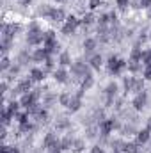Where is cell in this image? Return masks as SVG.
Instances as JSON below:
<instances>
[{"label": "cell", "mask_w": 151, "mask_h": 153, "mask_svg": "<svg viewBox=\"0 0 151 153\" xmlns=\"http://www.w3.org/2000/svg\"><path fill=\"white\" fill-rule=\"evenodd\" d=\"M105 94H107V105H110L117 94V84L115 82H110L107 87H105Z\"/></svg>", "instance_id": "cell-10"}, {"label": "cell", "mask_w": 151, "mask_h": 153, "mask_svg": "<svg viewBox=\"0 0 151 153\" xmlns=\"http://www.w3.org/2000/svg\"><path fill=\"white\" fill-rule=\"evenodd\" d=\"M117 126H119L117 121H114V119H105V121L100 123V132H101L103 137H109V134L112 132L114 128H117Z\"/></svg>", "instance_id": "cell-7"}, {"label": "cell", "mask_w": 151, "mask_h": 153, "mask_svg": "<svg viewBox=\"0 0 151 153\" xmlns=\"http://www.w3.org/2000/svg\"><path fill=\"white\" fill-rule=\"evenodd\" d=\"M57 130H66L68 126H70V119H66V117H62V119H59L57 121Z\"/></svg>", "instance_id": "cell-33"}, {"label": "cell", "mask_w": 151, "mask_h": 153, "mask_svg": "<svg viewBox=\"0 0 151 153\" xmlns=\"http://www.w3.org/2000/svg\"><path fill=\"white\" fill-rule=\"evenodd\" d=\"M70 102H71V94H68V93H62V94L59 96V103H61V105H64V107H70Z\"/></svg>", "instance_id": "cell-28"}, {"label": "cell", "mask_w": 151, "mask_h": 153, "mask_svg": "<svg viewBox=\"0 0 151 153\" xmlns=\"http://www.w3.org/2000/svg\"><path fill=\"white\" fill-rule=\"evenodd\" d=\"M110 22V18H109V14H101L100 18H98V25H107Z\"/></svg>", "instance_id": "cell-40"}, {"label": "cell", "mask_w": 151, "mask_h": 153, "mask_svg": "<svg viewBox=\"0 0 151 153\" xmlns=\"http://www.w3.org/2000/svg\"><path fill=\"white\" fill-rule=\"evenodd\" d=\"M89 64H91V68H93V70H100V68H101V64H103L101 55H100V53H94V55L89 59Z\"/></svg>", "instance_id": "cell-17"}, {"label": "cell", "mask_w": 151, "mask_h": 153, "mask_svg": "<svg viewBox=\"0 0 151 153\" xmlns=\"http://www.w3.org/2000/svg\"><path fill=\"white\" fill-rule=\"evenodd\" d=\"M52 11H53V7H52V5H48V4H43V5L38 9V16H46V18H50Z\"/></svg>", "instance_id": "cell-21"}, {"label": "cell", "mask_w": 151, "mask_h": 153, "mask_svg": "<svg viewBox=\"0 0 151 153\" xmlns=\"http://www.w3.org/2000/svg\"><path fill=\"white\" fill-rule=\"evenodd\" d=\"M11 68H13V66H11L9 57H5V55H4V57H2V71L5 73V71H7V70H11Z\"/></svg>", "instance_id": "cell-35"}, {"label": "cell", "mask_w": 151, "mask_h": 153, "mask_svg": "<svg viewBox=\"0 0 151 153\" xmlns=\"http://www.w3.org/2000/svg\"><path fill=\"white\" fill-rule=\"evenodd\" d=\"M13 116H14V114H13V112H9V111H7V107H5V109L2 111V123H4V125H9Z\"/></svg>", "instance_id": "cell-30"}, {"label": "cell", "mask_w": 151, "mask_h": 153, "mask_svg": "<svg viewBox=\"0 0 151 153\" xmlns=\"http://www.w3.org/2000/svg\"><path fill=\"white\" fill-rule=\"evenodd\" d=\"M44 76H46V71L41 70V68H32L30 70V80L32 82H43Z\"/></svg>", "instance_id": "cell-14"}, {"label": "cell", "mask_w": 151, "mask_h": 153, "mask_svg": "<svg viewBox=\"0 0 151 153\" xmlns=\"http://www.w3.org/2000/svg\"><path fill=\"white\" fill-rule=\"evenodd\" d=\"M133 84H135V76H124L123 78V87H124L126 93L133 91Z\"/></svg>", "instance_id": "cell-19"}, {"label": "cell", "mask_w": 151, "mask_h": 153, "mask_svg": "<svg viewBox=\"0 0 151 153\" xmlns=\"http://www.w3.org/2000/svg\"><path fill=\"white\" fill-rule=\"evenodd\" d=\"M48 57H50V53H48L44 48H38V50L32 53V61H34V62H44Z\"/></svg>", "instance_id": "cell-12"}, {"label": "cell", "mask_w": 151, "mask_h": 153, "mask_svg": "<svg viewBox=\"0 0 151 153\" xmlns=\"http://www.w3.org/2000/svg\"><path fill=\"white\" fill-rule=\"evenodd\" d=\"M148 128H150V130H151V117H150V119H148Z\"/></svg>", "instance_id": "cell-52"}, {"label": "cell", "mask_w": 151, "mask_h": 153, "mask_svg": "<svg viewBox=\"0 0 151 153\" xmlns=\"http://www.w3.org/2000/svg\"><path fill=\"white\" fill-rule=\"evenodd\" d=\"M94 22V14L93 13H87V14H84V18L80 20V23L84 25V27H87V25H91Z\"/></svg>", "instance_id": "cell-27"}, {"label": "cell", "mask_w": 151, "mask_h": 153, "mask_svg": "<svg viewBox=\"0 0 151 153\" xmlns=\"http://www.w3.org/2000/svg\"><path fill=\"white\" fill-rule=\"evenodd\" d=\"M109 18H110V22H112L114 25L117 23V13H115V11H110V13H109Z\"/></svg>", "instance_id": "cell-43"}, {"label": "cell", "mask_w": 151, "mask_h": 153, "mask_svg": "<svg viewBox=\"0 0 151 153\" xmlns=\"http://www.w3.org/2000/svg\"><path fill=\"white\" fill-rule=\"evenodd\" d=\"M9 71H11V75H16V73H18V71H20V66H18V64H16V66H13V68H11V70H9Z\"/></svg>", "instance_id": "cell-45"}, {"label": "cell", "mask_w": 151, "mask_h": 153, "mask_svg": "<svg viewBox=\"0 0 151 153\" xmlns=\"http://www.w3.org/2000/svg\"><path fill=\"white\" fill-rule=\"evenodd\" d=\"M43 148H48V150L61 148V139H59L53 132H50V134H46V137H44V141H43Z\"/></svg>", "instance_id": "cell-5"}, {"label": "cell", "mask_w": 151, "mask_h": 153, "mask_svg": "<svg viewBox=\"0 0 151 153\" xmlns=\"http://www.w3.org/2000/svg\"><path fill=\"white\" fill-rule=\"evenodd\" d=\"M59 64H61L62 68L71 64V57H70V53H68V52H61V55H59Z\"/></svg>", "instance_id": "cell-22"}, {"label": "cell", "mask_w": 151, "mask_h": 153, "mask_svg": "<svg viewBox=\"0 0 151 153\" xmlns=\"http://www.w3.org/2000/svg\"><path fill=\"white\" fill-rule=\"evenodd\" d=\"M57 2H66V0H57Z\"/></svg>", "instance_id": "cell-54"}, {"label": "cell", "mask_w": 151, "mask_h": 153, "mask_svg": "<svg viewBox=\"0 0 151 153\" xmlns=\"http://www.w3.org/2000/svg\"><path fill=\"white\" fill-rule=\"evenodd\" d=\"M150 150H151V139H150Z\"/></svg>", "instance_id": "cell-53"}, {"label": "cell", "mask_w": 151, "mask_h": 153, "mask_svg": "<svg viewBox=\"0 0 151 153\" xmlns=\"http://www.w3.org/2000/svg\"><path fill=\"white\" fill-rule=\"evenodd\" d=\"M144 66H148V64H151V50H146L144 53H142V61H141Z\"/></svg>", "instance_id": "cell-36"}, {"label": "cell", "mask_w": 151, "mask_h": 153, "mask_svg": "<svg viewBox=\"0 0 151 153\" xmlns=\"http://www.w3.org/2000/svg\"><path fill=\"white\" fill-rule=\"evenodd\" d=\"M7 153H20V150H18L16 146H9V152Z\"/></svg>", "instance_id": "cell-47"}, {"label": "cell", "mask_w": 151, "mask_h": 153, "mask_svg": "<svg viewBox=\"0 0 151 153\" xmlns=\"http://www.w3.org/2000/svg\"><path fill=\"white\" fill-rule=\"evenodd\" d=\"M126 61H123V59H119L117 55H110L109 57V62H107V66H109V73L110 75H119L124 68H126Z\"/></svg>", "instance_id": "cell-3"}, {"label": "cell", "mask_w": 151, "mask_h": 153, "mask_svg": "<svg viewBox=\"0 0 151 153\" xmlns=\"http://www.w3.org/2000/svg\"><path fill=\"white\" fill-rule=\"evenodd\" d=\"M44 71H55V70H53V59H52V57H48V59L44 61Z\"/></svg>", "instance_id": "cell-37"}, {"label": "cell", "mask_w": 151, "mask_h": 153, "mask_svg": "<svg viewBox=\"0 0 151 153\" xmlns=\"http://www.w3.org/2000/svg\"><path fill=\"white\" fill-rule=\"evenodd\" d=\"M91 153H105V152H103V148H100V146H94V148L91 150Z\"/></svg>", "instance_id": "cell-46"}, {"label": "cell", "mask_w": 151, "mask_h": 153, "mask_svg": "<svg viewBox=\"0 0 151 153\" xmlns=\"http://www.w3.org/2000/svg\"><path fill=\"white\" fill-rule=\"evenodd\" d=\"M48 153H62V150L61 148H53V150H50Z\"/></svg>", "instance_id": "cell-49"}, {"label": "cell", "mask_w": 151, "mask_h": 153, "mask_svg": "<svg viewBox=\"0 0 151 153\" xmlns=\"http://www.w3.org/2000/svg\"><path fill=\"white\" fill-rule=\"evenodd\" d=\"M20 105H21L20 102H14V100H13V102L7 105V111H9V112H13V114L16 116V114H18V109H20Z\"/></svg>", "instance_id": "cell-32"}, {"label": "cell", "mask_w": 151, "mask_h": 153, "mask_svg": "<svg viewBox=\"0 0 151 153\" xmlns=\"http://www.w3.org/2000/svg\"><path fill=\"white\" fill-rule=\"evenodd\" d=\"M141 91H144V80H142V78H135L133 93H141Z\"/></svg>", "instance_id": "cell-31"}, {"label": "cell", "mask_w": 151, "mask_h": 153, "mask_svg": "<svg viewBox=\"0 0 151 153\" xmlns=\"http://www.w3.org/2000/svg\"><path fill=\"white\" fill-rule=\"evenodd\" d=\"M43 48H44L50 55L61 50V45H59V41H57V38H55V32H53V30L44 32V43H43Z\"/></svg>", "instance_id": "cell-2"}, {"label": "cell", "mask_w": 151, "mask_h": 153, "mask_svg": "<svg viewBox=\"0 0 151 153\" xmlns=\"http://www.w3.org/2000/svg\"><path fill=\"white\" fill-rule=\"evenodd\" d=\"M142 53H144V52H142L139 46H135V48L132 50V57H130V59H132V61H137V62H141V61H142Z\"/></svg>", "instance_id": "cell-26"}, {"label": "cell", "mask_w": 151, "mask_h": 153, "mask_svg": "<svg viewBox=\"0 0 151 153\" xmlns=\"http://www.w3.org/2000/svg\"><path fill=\"white\" fill-rule=\"evenodd\" d=\"M137 137H135V141L139 143V144H144V143H148L151 139V130L150 128H144V130H139L137 134H135Z\"/></svg>", "instance_id": "cell-11"}, {"label": "cell", "mask_w": 151, "mask_h": 153, "mask_svg": "<svg viewBox=\"0 0 151 153\" xmlns=\"http://www.w3.org/2000/svg\"><path fill=\"white\" fill-rule=\"evenodd\" d=\"M112 153H123V150H119V148H114Z\"/></svg>", "instance_id": "cell-51"}, {"label": "cell", "mask_w": 151, "mask_h": 153, "mask_svg": "<svg viewBox=\"0 0 151 153\" xmlns=\"http://www.w3.org/2000/svg\"><path fill=\"white\" fill-rule=\"evenodd\" d=\"M78 25H82V23H80V20H78L76 16H73V14H70V16L66 18V23L62 25V34H64V36L73 34L76 29H78Z\"/></svg>", "instance_id": "cell-4"}, {"label": "cell", "mask_w": 151, "mask_h": 153, "mask_svg": "<svg viewBox=\"0 0 151 153\" xmlns=\"http://www.w3.org/2000/svg\"><path fill=\"white\" fill-rule=\"evenodd\" d=\"M36 119H38L39 123H46V121H48V111H44V109H39L38 114H36Z\"/></svg>", "instance_id": "cell-29"}, {"label": "cell", "mask_w": 151, "mask_h": 153, "mask_svg": "<svg viewBox=\"0 0 151 153\" xmlns=\"http://www.w3.org/2000/svg\"><path fill=\"white\" fill-rule=\"evenodd\" d=\"M126 66H128V70H130L132 73H137V71H139V68H141V66H139V62H137V61H132V59L128 61V64H126Z\"/></svg>", "instance_id": "cell-34"}, {"label": "cell", "mask_w": 151, "mask_h": 153, "mask_svg": "<svg viewBox=\"0 0 151 153\" xmlns=\"http://www.w3.org/2000/svg\"><path fill=\"white\" fill-rule=\"evenodd\" d=\"M73 143H75V139L71 135H66L64 139H61V150H71Z\"/></svg>", "instance_id": "cell-20"}, {"label": "cell", "mask_w": 151, "mask_h": 153, "mask_svg": "<svg viewBox=\"0 0 151 153\" xmlns=\"http://www.w3.org/2000/svg\"><path fill=\"white\" fill-rule=\"evenodd\" d=\"M93 84H94V78H93L91 73L82 78V89H85V91H87V89H91V87H93Z\"/></svg>", "instance_id": "cell-23"}, {"label": "cell", "mask_w": 151, "mask_h": 153, "mask_svg": "<svg viewBox=\"0 0 151 153\" xmlns=\"http://www.w3.org/2000/svg\"><path fill=\"white\" fill-rule=\"evenodd\" d=\"M94 48H96V39L87 38L85 41H84V50H85V52H93Z\"/></svg>", "instance_id": "cell-24"}, {"label": "cell", "mask_w": 151, "mask_h": 153, "mask_svg": "<svg viewBox=\"0 0 151 153\" xmlns=\"http://www.w3.org/2000/svg\"><path fill=\"white\" fill-rule=\"evenodd\" d=\"M5 91H7V82L4 80V82H2V93H5Z\"/></svg>", "instance_id": "cell-48"}, {"label": "cell", "mask_w": 151, "mask_h": 153, "mask_svg": "<svg viewBox=\"0 0 151 153\" xmlns=\"http://www.w3.org/2000/svg\"><path fill=\"white\" fill-rule=\"evenodd\" d=\"M139 143L135 141V143H124L123 144V152L124 153H141V150H139Z\"/></svg>", "instance_id": "cell-16"}, {"label": "cell", "mask_w": 151, "mask_h": 153, "mask_svg": "<svg viewBox=\"0 0 151 153\" xmlns=\"http://www.w3.org/2000/svg\"><path fill=\"white\" fill-rule=\"evenodd\" d=\"M146 102H148V93H146V91H141V93H137L135 98L132 100V105H133L135 111H142L144 105H146Z\"/></svg>", "instance_id": "cell-6"}, {"label": "cell", "mask_w": 151, "mask_h": 153, "mask_svg": "<svg viewBox=\"0 0 151 153\" xmlns=\"http://www.w3.org/2000/svg\"><path fill=\"white\" fill-rule=\"evenodd\" d=\"M68 16H66V13H64V9H55L53 7V11H52V14H50V20L52 22H62V20H66Z\"/></svg>", "instance_id": "cell-15"}, {"label": "cell", "mask_w": 151, "mask_h": 153, "mask_svg": "<svg viewBox=\"0 0 151 153\" xmlns=\"http://www.w3.org/2000/svg\"><path fill=\"white\" fill-rule=\"evenodd\" d=\"M150 39H151V32H150Z\"/></svg>", "instance_id": "cell-55"}, {"label": "cell", "mask_w": 151, "mask_h": 153, "mask_svg": "<svg viewBox=\"0 0 151 153\" xmlns=\"http://www.w3.org/2000/svg\"><path fill=\"white\" fill-rule=\"evenodd\" d=\"M115 4H117L119 9H126L130 5V0H115Z\"/></svg>", "instance_id": "cell-41"}, {"label": "cell", "mask_w": 151, "mask_h": 153, "mask_svg": "<svg viewBox=\"0 0 151 153\" xmlns=\"http://www.w3.org/2000/svg\"><path fill=\"white\" fill-rule=\"evenodd\" d=\"M32 128H34V126H32V123H29V121L20 125V132H30Z\"/></svg>", "instance_id": "cell-39"}, {"label": "cell", "mask_w": 151, "mask_h": 153, "mask_svg": "<svg viewBox=\"0 0 151 153\" xmlns=\"http://www.w3.org/2000/svg\"><path fill=\"white\" fill-rule=\"evenodd\" d=\"M30 89H32V80H30V78H25V80H21V82L16 85L14 94H16V93H20V94H27V93H30Z\"/></svg>", "instance_id": "cell-9"}, {"label": "cell", "mask_w": 151, "mask_h": 153, "mask_svg": "<svg viewBox=\"0 0 151 153\" xmlns=\"http://www.w3.org/2000/svg\"><path fill=\"white\" fill-rule=\"evenodd\" d=\"M71 71H73V75L84 78L85 75H89V66L85 62H82V61H76V62L71 64Z\"/></svg>", "instance_id": "cell-8"}, {"label": "cell", "mask_w": 151, "mask_h": 153, "mask_svg": "<svg viewBox=\"0 0 151 153\" xmlns=\"http://www.w3.org/2000/svg\"><path fill=\"white\" fill-rule=\"evenodd\" d=\"M80 107H82V98H78L76 94H73L71 96V102H70V111L71 112H76V111H80Z\"/></svg>", "instance_id": "cell-18"}, {"label": "cell", "mask_w": 151, "mask_h": 153, "mask_svg": "<svg viewBox=\"0 0 151 153\" xmlns=\"http://www.w3.org/2000/svg\"><path fill=\"white\" fill-rule=\"evenodd\" d=\"M85 150V143H84V139H75V143H73V152L75 153H82Z\"/></svg>", "instance_id": "cell-25"}, {"label": "cell", "mask_w": 151, "mask_h": 153, "mask_svg": "<svg viewBox=\"0 0 151 153\" xmlns=\"http://www.w3.org/2000/svg\"><path fill=\"white\" fill-rule=\"evenodd\" d=\"M101 5V0H89V9L93 11V9H96V7H100Z\"/></svg>", "instance_id": "cell-42"}, {"label": "cell", "mask_w": 151, "mask_h": 153, "mask_svg": "<svg viewBox=\"0 0 151 153\" xmlns=\"http://www.w3.org/2000/svg\"><path fill=\"white\" fill-rule=\"evenodd\" d=\"M27 43L32 45V46L44 43V32L39 29L38 23H30V27H29V34H27Z\"/></svg>", "instance_id": "cell-1"}, {"label": "cell", "mask_w": 151, "mask_h": 153, "mask_svg": "<svg viewBox=\"0 0 151 153\" xmlns=\"http://www.w3.org/2000/svg\"><path fill=\"white\" fill-rule=\"evenodd\" d=\"M68 76H70L68 71H66L62 66H61L59 70L53 71V78H55V82H59V84H66V82H68Z\"/></svg>", "instance_id": "cell-13"}, {"label": "cell", "mask_w": 151, "mask_h": 153, "mask_svg": "<svg viewBox=\"0 0 151 153\" xmlns=\"http://www.w3.org/2000/svg\"><path fill=\"white\" fill-rule=\"evenodd\" d=\"M20 2H21V4H23V5H29V4H30V2H32V0H20Z\"/></svg>", "instance_id": "cell-50"}, {"label": "cell", "mask_w": 151, "mask_h": 153, "mask_svg": "<svg viewBox=\"0 0 151 153\" xmlns=\"http://www.w3.org/2000/svg\"><path fill=\"white\" fill-rule=\"evenodd\" d=\"M144 78H151V64L144 68Z\"/></svg>", "instance_id": "cell-44"}, {"label": "cell", "mask_w": 151, "mask_h": 153, "mask_svg": "<svg viewBox=\"0 0 151 153\" xmlns=\"http://www.w3.org/2000/svg\"><path fill=\"white\" fill-rule=\"evenodd\" d=\"M29 112H21V114H16V119H18V123L21 125V123H27L29 121Z\"/></svg>", "instance_id": "cell-38"}]
</instances>
